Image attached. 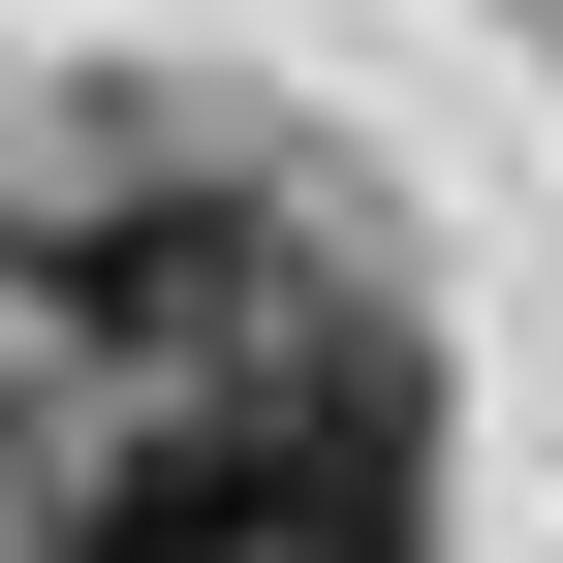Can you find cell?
Returning a JSON list of instances; mask_svg holds the SVG:
<instances>
[{
  "label": "cell",
  "instance_id": "6da1fadb",
  "mask_svg": "<svg viewBox=\"0 0 563 563\" xmlns=\"http://www.w3.org/2000/svg\"><path fill=\"white\" fill-rule=\"evenodd\" d=\"M32 313H63V344H188V376H220V344L282 313V220H220V188H63V220H32Z\"/></svg>",
  "mask_w": 563,
  "mask_h": 563
}]
</instances>
